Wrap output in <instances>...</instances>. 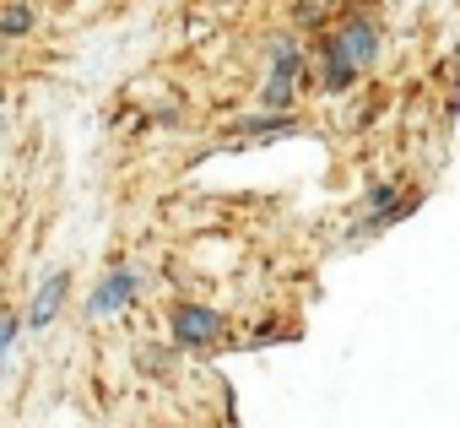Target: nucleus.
Masks as SVG:
<instances>
[{"mask_svg": "<svg viewBox=\"0 0 460 428\" xmlns=\"http://www.w3.org/2000/svg\"><path fill=\"white\" fill-rule=\"evenodd\" d=\"M374 49H379L374 22H363V17H358V22H347V28L331 39V49H325V55H331V60H325V87H331V93H341V87L358 76V66H368V60H374Z\"/></svg>", "mask_w": 460, "mask_h": 428, "instance_id": "obj_1", "label": "nucleus"}, {"mask_svg": "<svg viewBox=\"0 0 460 428\" xmlns=\"http://www.w3.org/2000/svg\"><path fill=\"white\" fill-rule=\"evenodd\" d=\"M217 331H222V320H217L211 309H200V304H179V309H173V342L206 347V342H217Z\"/></svg>", "mask_w": 460, "mask_h": 428, "instance_id": "obj_2", "label": "nucleus"}, {"mask_svg": "<svg viewBox=\"0 0 460 428\" xmlns=\"http://www.w3.org/2000/svg\"><path fill=\"white\" fill-rule=\"evenodd\" d=\"M130 293H136V277L130 272H114V277H103L98 282V293H93V315H114V309H125L130 304Z\"/></svg>", "mask_w": 460, "mask_h": 428, "instance_id": "obj_3", "label": "nucleus"}, {"mask_svg": "<svg viewBox=\"0 0 460 428\" xmlns=\"http://www.w3.org/2000/svg\"><path fill=\"white\" fill-rule=\"evenodd\" d=\"M66 282H71V277H66V272H55V277H49V282L39 288V299H33V309H28V320H33V325H49V320H55V309H60V293H66Z\"/></svg>", "mask_w": 460, "mask_h": 428, "instance_id": "obj_4", "label": "nucleus"}, {"mask_svg": "<svg viewBox=\"0 0 460 428\" xmlns=\"http://www.w3.org/2000/svg\"><path fill=\"white\" fill-rule=\"evenodd\" d=\"M28 28H33V12L28 6H6V12H0V33H6V39H17Z\"/></svg>", "mask_w": 460, "mask_h": 428, "instance_id": "obj_5", "label": "nucleus"}, {"mask_svg": "<svg viewBox=\"0 0 460 428\" xmlns=\"http://www.w3.org/2000/svg\"><path fill=\"white\" fill-rule=\"evenodd\" d=\"M12 336H17V320L0 315V363H6V352H12Z\"/></svg>", "mask_w": 460, "mask_h": 428, "instance_id": "obj_6", "label": "nucleus"}]
</instances>
